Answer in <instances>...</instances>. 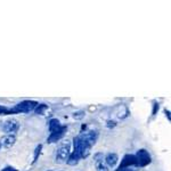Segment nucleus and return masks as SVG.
<instances>
[{"label":"nucleus","instance_id":"20","mask_svg":"<svg viewBox=\"0 0 171 171\" xmlns=\"http://www.w3.org/2000/svg\"><path fill=\"white\" fill-rule=\"evenodd\" d=\"M0 149H1V143H0Z\"/></svg>","mask_w":171,"mask_h":171},{"label":"nucleus","instance_id":"1","mask_svg":"<svg viewBox=\"0 0 171 171\" xmlns=\"http://www.w3.org/2000/svg\"><path fill=\"white\" fill-rule=\"evenodd\" d=\"M70 149H71V145H70V143H68V140H66V143L65 144H63V145H60L58 148H57V152H56V156H55V161L56 163H58V164H62V163H65L68 161V156H70Z\"/></svg>","mask_w":171,"mask_h":171},{"label":"nucleus","instance_id":"6","mask_svg":"<svg viewBox=\"0 0 171 171\" xmlns=\"http://www.w3.org/2000/svg\"><path fill=\"white\" fill-rule=\"evenodd\" d=\"M134 164H137V160L135 155H126L122 160V164L120 165V169H124L126 167H129V165H134Z\"/></svg>","mask_w":171,"mask_h":171},{"label":"nucleus","instance_id":"15","mask_svg":"<svg viewBox=\"0 0 171 171\" xmlns=\"http://www.w3.org/2000/svg\"><path fill=\"white\" fill-rule=\"evenodd\" d=\"M106 126H107L108 128H114V127L116 126V121H114V120H108Z\"/></svg>","mask_w":171,"mask_h":171},{"label":"nucleus","instance_id":"10","mask_svg":"<svg viewBox=\"0 0 171 171\" xmlns=\"http://www.w3.org/2000/svg\"><path fill=\"white\" fill-rule=\"evenodd\" d=\"M81 157H80V155L77 153V152H72V153L70 154V156H68V164H70V165H75V164H78V162H79V160H80Z\"/></svg>","mask_w":171,"mask_h":171},{"label":"nucleus","instance_id":"18","mask_svg":"<svg viewBox=\"0 0 171 171\" xmlns=\"http://www.w3.org/2000/svg\"><path fill=\"white\" fill-rule=\"evenodd\" d=\"M4 171H15V170H13V168H6Z\"/></svg>","mask_w":171,"mask_h":171},{"label":"nucleus","instance_id":"12","mask_svg":"<svg viewBox=\"0 0 171 171\" xmlns=\"http://www.w3.org/2000/svg\"><path fill=\"white\" fill-rule=\"evenodd\" d=\"M103 157H104V155H103V153H97V154H95V156H94L95 164L97 165V164H99V163H103Z\"/></svg>","mask_w":171,"mask_h":171},{"label":"nucleus","instance_id":"3","mask_svg":"<svg viewBox=\"0 0 171 171\" xmlns=\"http://www.w3.org/2000/svg\"><path fill=\"white\" fill-rule=\"evenodd\" d=\"M18 127H19V124H18V121H17V120L9 119L4 123L2 130H4L7 135H15V132L18 130Z\"/></svg>","mask_w":171,"mask_h":171},{"label":"nucleus","instance_id":"4","mask_svg":"<svg viewBox=\"0 0 171 171\" xmlns=\"http://www.w3.org/2000/svg\"><path fill=\"white\" fill-rule=\"evenodd\" d=\"M136 160H137V164L140 165V167H145L148 163L151 162V156L147 151L145 149H139L136 154Z\"/></svg>","mask_w":171,"mask_h":171},{"label":"nucleus","instance_id":"13","mask_svg":"<svg viewBox=\"0 0 171 171\" xmlns=\"http://www.w3.org/2000/svg\"><path fill=\"white\" fill-rule=\"evenodd\" d=\"M96 168H97V171H110L108 170V167H107L105 163H99V164H97Z\"/></svg>","mask_w":171,"mask_h":171},{"label":"nucleus","instance_id":"14","mask_svg":"<svg viewBox=\"0 0 171 171\" xmlns=\"http://www.w3.org/2000/svg\"><path fill=\"white\" fill-rule=\"evenodd\" d=\"M83 116H85V112L83 111H78L73 114V118H74L75 120H81Z\"/></svg>","mask_w":171,"mask_h":171},{"label":"nucleus","instance_id":"8","mask_svg":"<svg viewBox=\"0 0 171 171\" xmlns=\"http://www.w3.org/2000/svg\"><path fill=\"white\" fill-rule=\"evenodd\" d=\"M119 161V157L115 153H108L106 156H105V163L107 167H115L116 163Z\"/></svg>","mask_w":171,"mask_h":171},{"label":"nucleus","instance_id":"9","mask_svg":"<svg viewBox=\"0 0 171 171\" xmlns=\"http://www.w3.org/2000/svg\"><path fill=\"white\" fill-rule=\"evenodd\" d=\"M65 130H66V127H64L62 130L57 131V132H55V134H50V137L48 138V143H55V142H58L60 138L64 136Z\"/></svg>","mask_w":171,"mask_h":171},{"label":"nucleus","instance_id":"19","mask_svg":"<svg viewBox=\"0 0 171 171\" xmlns=\"http://www.w3.org/2000/svg\"><path fill=\"white\" fill-rule=\"evenodd\" d=\"M1 126H2V124H1V121H0V127H1Z\"/></svg>","mask_w":171,"mask_h":171},{"label":"nucleus","instance_id":"5","mask_svg":"<svg viewBox=\"0 0 171 171\" xmlns=\"http://www.w3.org/2000/svg\"><path fill=\"white\" fill-rule=\"evenodd\" d=\"M15 142H16V136L15 135H6L1 139L0 143H1V146H4L5 148H10V147L14 146Z\"/></svg>","mask_w":171,"mask_h":171},{"label":"nucleus","instance_id":"7","mask_svg":"<svg viewBox=\"0 0 171 171\" xmlns=\"http://www.w3.org/2000/svg\"><path fill=\"white\" fill-rule=\"evenodd\" d=\"M48 127H49L50 134H55V132H57L64 128L63 126H60V122L57 119H51L48 123Z\"/></svg>","mask_w":171,"mask_h":171},{"label":"nucleus","instance_id":"11","mask_svg":"<svg viewBox=\"0 0 171 171\" xmlns=\"http://www.w3.org/2000/svg\"><path fill=\"white\" fill-rule=\"evenodd\" d=\"M45 110H47V105L46 104H38L37 105V107L34 108V111H35V113L37 114H42L43 112H45Z\"/></svg>","mask_w":171,"mask_h":171},{"label":"nucleus","instance_id":"17","mask_svg":"<svg viewBox=\"0 0 171 171\" xmlns=\"http://www.w3.org/2000/svg\"><path fill=\"white\" fill-rule=\"evenodd\" d=\"M156 110H159V104H155V107H154V111H153V114H155Z\"/></svg>","mask_w":171,"mask_h":171},{"label":"nucleus","instance_id":"2","mask_svg":"<svg viewBox=\"0 0 171 171\" xmlns=\"http://www.w3.org/2000/svg\"><path fill=\"white\" fill-rule=\"evenodd\" d=\"M38 103L34 101H24L17 104L13 112H18V113H27V112L34 111V108L37 107Z\"/></svg>","mask_w":171,"mask_h":171},{"label":"nucleus","instance_id":"16","mask_svg":"<svg viewBox=\"0 0 171 171\" xmlns=\"http://www.w3.org/2000/svg\"><path fill=\"white\" fill-rule=\"evenodd\" d=\"M6 113H8V110L5 106L0 105V114H6Z\"/></svg>","mask_w":171,"mask_h":171}]
</instances>
